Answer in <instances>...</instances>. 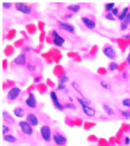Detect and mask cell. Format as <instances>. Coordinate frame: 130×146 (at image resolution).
<instances>
[{"label": "cell", "instance_id": "1", "mask_svg": "<svg viewBox=\"0 0 130 146\" xmlns=\"http://www.w3.org/2000/svg\"><path fill=\"white\" fill-rule=\"evenodd\" d=\"M78 102L80 103V105H81V107L83 109V112H84V114L86 116L94 117L96 115L95 109H93V108L90 106V102H88L85 98H83V97L78 98Z\"/></svg>", "mask_w": 130, "mask_h": 146}, {"label": "cell", "instance_id": "2", "mask_svg": "<svg viewBox=\"0 0 130 146\" xmlns=\"http://www.w3.org/2000/svg\"><path fill=\"white\" fill-rule=\"evenodd\" d=\"M19 127L21 129L22 132L24 134H26V135H32L34 133L33 127L27 121H21V122H19Z\"/></svg>", "mask_w": 130, "mask_h": 146}, {"label": "cell", "instance_id": "3", "mask_svg": "<svg viewBox=\"0 0 130 146\" xmlns=\"http://www.w3.org/2000/svg\"><path fill=\"white\" fill-rule=\"evenodd\" d=\"M40 131H41L42 138L44 139V141H46V142H49V141H50V139H51V129H50V127L48 125H44L41 127Z\"/></svg>", "mask_w": 130, "mask_h": 146}, {"label": "cell", "instance_id": "4", "mask_svg": "<svg viewBox=\"0 0 130 146\" xmlns=\"http://www.w3.org/2000/svg\"><path fill=\"white\" fill-rule=\"evenodd\" d=\"M51 36H52V43L57 47H61L64 44L65 39L61 35H59V33L56 31H52L51 33Z\"/></svg>", "mask_w": 130, "mask_h": 146}, {"label": "cell", "instance_id": "5", "mask_svg": "<svg viewBox=\"0 0 130 146\" xmlns=\"http://www.w3.org/2000/svg\"><path fill=\"white\" fill-rule=\"evenodd\" d=\"M52 139L57 146H64L67 142V138L59 132H54L52 134Z\"/></svg>", "mask_w": 130, "mask_h": 146}, {"label": "cell", "instance_id": "6", "mask_svg": "<svg viewBox=\"0 0 130 146\" xmlns=\"http://www.w3.org/2000/svg\"><path fill=\"white\" fill-rule=\"evenodd\" d=\"M103 53L105 54V55L107 56L109 59H111V60H115L116 58H117V54H116V51H115V49L113 48V46H109V45H107L105 47L104 49H103Z\"/></svg>", "mask_w": 130, "mask_h": 146}, {"label": "cell", "instance_id": "7", "mask_svg": "<svg viewBox=\"0 0 130 146\" xmlns=\"http://www.w3.org/2000/svg\"><path fill=\"white\" fill-rule=\"evenodd\" d=\"M15 8L17 11L23 13L25 15H30L32 13V8L28 5V4L25 3H16L15 4Z\"/></svg>", "mask_w": 130, "mask_h": 146}, {"label": "cell", "instance_id": "8", "mask_svg": "<svg viewBox=\"0 0 130 146\" xmlns=\"http://www.w3.org/2000/svg\"><path fill=\"white\" fill-rule=\"evenodd\" d=\"M20 93H21V88H19V87H17V86L12 87V88L8 91V94H7L8 100H10V101L16 100L18 98V96L20 95Z\"/></svg>", "mask_w": 130, "mask_h": 146}, {"label": "cell", "instance_id": "9", "mask_svg": "<svg viewBox=\"0 0 130 146\" xmlns=\"http://www.w3.org/2000/svg\"><path fill=\"white\" fill-rule=\"evenodd\" d=\"M49 95H50V99H51V101H52V103H53V105H54V107L56 108V109L60 110V111H62V110L64 109V105H62L61 103L59 102L56 92H55V91H51Z\"/></svg>", "mask_w": 130, "mask_h": 146}, {"label": "cell", "instance_id": "10", "mask_svg": "<svg viewBox=\"0 0 130 146\" xmlns=\"http://www.w3.org/2000/svg\"><path fill=\"white\" fill-rule=\"evenodd\" d=\"M26 105L31 109H35L37 107V99L34 93H30L28 96V98L26 99Z\"/></svg>", "mask_w": 130, "mask_h": 146}, {"label": "cell", "instance_id": "11", "mask_svg": "<svg viewBox=\"0 0 130 146\" xmlns=\"http://www.w3.org/2000/svg\"><path fill=\"white\" fill-rule=\"evenodd\" d=\"M27 122L30 123L32 127H37L40 123V120L37 115L31 113V114H28V115H27Z\"/></svg>", "mask_w": 130, "mask_h": 146}, {"label": "cell", "instance_id": "12", "mask_svg": "<svg viewBox=\"0 0 130 146\" xmlns=\"http://www.w3.org/2000/svg\"><path fill=\"white\" fill-rule=\"evenodd\" d=\"M82 22H83V24L85 25V27H86L87 29H89V30H94V29L96 28V26H97L96 22L88 17H83Z\"/></svg>", "mask_w": 130, "mask_h": 146}, {"label": "cell", "instance_id": "13", "mask_svg": "<svg viewBox=\"0 0 130 146\" xmlns=\"http://www.w3.org/2000/svg\"><path fill=\"white\" fill-rule=\"evenodd\" d=\"M58 27L61 29L62 31H66L70 33H73L75 31V28L72 26V25L68 24V23H64V22H58Z\"/></svg>", "mask_w": 130, "mask_h": 146}, {"label": "cell", "instance_id": "14", "mask_svg": "<svg viewBox=\"0 0 130 146\" xmlns=\"http://www.w3.org/2000/svg\"><path fill=\"white\" fill-rule=\"evenodd\" d=\"M26 54L25 53H22V54H19L14 60V63L16 65H19V66H24L26 65Z\"/></svg>", "mask_w": 130, "mask_h": 146}, {"label": "cell", "instance_id": "15", "mask_svg": "<svg viewBox=\"0 0 130 146\" xmlns=\"http://www.w3.org/2000/svg\"><path fill=\"white\" fill-rule=\"evenodd\" d=\"M129 14V7H125L124 9L122 10V12L120 13L119 16H118V20L121 22H124L127 18V15Z\"/></svg>", "mask_w": 130, "mask_h": 146}, {"label": "cell", "instance_id": "16", "mask_svg": "<svg viewBox=\"0 0 130 146\" xmlns=\"http://www.w3.org/2000/svg\"><path fill=\"white\" fill-rule=\"evenodd\" d=\"M14 115L17 117V118H23L25 115V110L22 107H17L16 109L14 110Z\"/></svg>", "mask_w": 130, "mask_h": 146}, {"label": "cell", "instance_id": "17", "mask_svg": "<svg viewBox=\"0 0 130 146\" xmlns=\"http://www.w3.org/2000/svg\"><path fill=\"white\" fill-rule=\"evenodd\" d=\"M2 115H3L4 121H5L6 123H15L14 119H13L12 117H11L10 115H9V113H8V112L4 111L3 113H2Z\"/></svg>", "mask_w": 130, "mask_h": 146}, {"label": "cell", "instance_id": "18", "mask_svg": "<svg viewBox=\"0 0 130 146\" xmlns=\"http://www.w3.org/2000/svg\"><path fill=\"white\" fill-rule=\"evenodd\" d=\"M3 139L8 143H15L16 142V137H15L13 134H6V135L3 136Z\"/></svg>", "mask_w": 130, "mask_h": 146}, {"label": "cell", "instance_id": "19", "mask_svg": "<svg viewBox=\"0 0 130 146\" xmlns=\"http://www.w3.org/2000/svg\"><path fill=\"white\" fill-rule=\"evenodd\" d=\"M68 10H70L71 12L73 13H78L80 11V9H81V6L79 5V4H71V5H69L68 7H67Z\"/></svg>", "mask_w": 130, "mask_h": 146}, {"label": "cell", "instance_id": "20", "mask_svg": "<svg viewBox=\"0 0 130 146\" xmlns=\"http://www.w3.org/2000/svg\"><path fill=\"white\" fill-rule=\"evenodd\" d=\"M104 110H105V112L109 116H113L114 115V111H113V109L111 108L109 105H107V104H105L104 105Z\"/></svg>", "mask_w": 130, "mask_h": 146}, {"label": "cell", "instance_id": "21", "mask_svg": "<svg viewBox=\"0 0 130 146\" xmlns=\"http://www.w3.org/2000/svg\"><path fill=\"white\" fill-rule=\"evenodd\" d=\"M105 8H106L107 12H111V11H113V9L115 8V5H114L113 2H111V3H107L106 6H105Z\"/></svg>", "mask_w": 130, "mask_h": 146}, {"label": "cell", "instance_id": "22", "mask_svg": "<svg viewBox=\"0 0 130 146\" xmlns=\"http://www.w3.org/2000/svg\"><path fill=\"white\" fill-rule=\"evenodd\" d=\"M68 80H69V78L67 76H61V77L59 78V80H58V84H65L66 82H68Z\"/></svg>", "mask_w": 130, "mask_h": 146}, {"label": "cell", "instance_id": "23", "mask_svg": "<svg viewBox=\"0 0 130 146\" xmlns=\"http://www.w3.org/2000/svg\"><path fill=\"white\" fill-rule=\"evenodd\" d=\"M118 68V66H117V64H116L115 62H111V64H109V69L111 70V71H116Z\"/></svg>", "mask_w": 130, "mask_h": 146}, {"label": "cell", "instance_id": "24", "mask_svg": "<svg viewBox=\"0 0 130 146\" xmlns=\"http://www.w3.org/2000/svg\"><path fill=\"white\" fill-rule=\"evenodd\" d=\"M122 105L124 107H127L130 109V98H125L122 100Z\"/></svg>", "mask_w": 130, "mask_h": 146}, {"label": "cell", "instance_id": "25", "mask_svg": "<svg viewBox=\"0 0 130 146\" xmlns=\"http://www.w3.org/2000/svg\"><path fill=\"white\" fill-rule=\"evenodd\" d=\"M101 85L103 86V88L105 89H109L111 88V85H109L106 80H101Z\"/></svg>", "mask_w": 130, "mask_h": 146}, {"label": "cell", "instance_id": "26", "mask_svg": "<svg viewBox=\"0 0 130 146\" xmlns=\"http://www.w3.org/2000/svg\"><path fill=\"white\" fill-rule=\"evenodd\" d=\"M9 131H10L9 127H7V125H3V127H2V134H3V136L6 135V134H8Z\"/></svg>", "mask_w": 130, "mask_h": 146}, {"label": "cell", "instance_id": "27", "mask_svg": "<svg viewBox=\"0 0 130 146\" xmlns=\"http://www.w3.org/2000/svg\"><path fill=\"white\" fill-rule=\"evenodd\" d=\"M106 19L109 20V21H115V18H114V16L111 13H107L106 15Z\"/></svg>", "mask_w": 130, "mask_h": 146}, {"label": "cell", "instance_id": "28", "mask_svg": "<svg viewBox=\"0 0 130 146\" xmlns=\"http://www.w3.org/2000/svg\"><path fill=\"white\" fill-rule=\"evenodd\" d=\"M121 116H123L124 117L125 119H127V120H129L130 119V112H128V111H121Z\"/></svg>", "mask_w": 130, "mask_h": 146}, {"label": "cell", "instance_id": "29", "mask_svg": "<svg viewBox=\"0 0 130 146\" xmlns=\"http://www.w3.org/2000/svg\"><path fill=\"white\" fill-rule=\"evenodd\" d=\"M64 108H67V109H73V110H76V107L75 105L72 104V103H67V104L64 105Z\"/></svg>", "mask_w": 130, "mask_h": 146}, {"label": "cell", "instance_id": "30", "mask_svg": "<svg viewBox=\"0 0 130 146\" xmlns=\"http://www.w3.org/2000/svg\"><path fill=\"white\" fill-rule=\"evenodd\" d=\"M111 14H113L114 17H118L119 16V10H118V8H114L113 11H111Z\"/></svg>", "mask_w": 130, "mask_h": 146}, {"label": "cell", "instance_id": "31", "mask_svg": "<svg viewBox=\"0 0 130 146\" xmlns=\"http://www.w3.org/2000/svg\"><path fill=\"white\" fill-rule=\"evenodd\" d=\"M2 6H3L4 9H9V8L12 7V4L9 3V2H4V3L2 4Z\"/></svg>", "mask_w": 130, "mask_h": 146}, {"label": "cell", "instance_id": "32", "mask_svg": "<svg viewBox=\"0 0 130 146\" xmlns=\"http://www.w3.org/2000/svg\"><path fill=\"white\" fill-rule=\"evenodd\" d=\"M27 67H28V69L30 70L31 72H35V71H36V67H35V66H33V65L28 64V65H27Z\"/></svg>", "mask_w": 130, "mask_h": 146}, {"label": "cell", "instance_id": "33", "mask_svg": "<svg viewBox=\"0 0 130 146\" xmlns=\"http://www.w3.org/2000/svg\"><path fill=\"white\" fill-rule=\"evenodd\" d=\"M127 23H125V22H123V23L121 24V27H120V29H121L122 31H125L127 29Z\"/></svg>", "mask_w": 130, "mask_h": 146}, {"label": "cell", "instance_id": "34", "mask_svg": "<svg viewBox=\"0 0 130 146\" xmlns=\"http://www.w3.org/2000/svg\"><path fill=\"white\" fill-rule=\"evenodd\" d=\"M57 89H58V90H64V89H65V84H58V85H57Z\"/></svg>", "mask_w": 130, "mask_h": 146}, {"label": "cell", "instance_id": "35", "mask_svg": "<svg viewBox=\"0 0 130 146\" xmlns=\"http://www.w3.org/2000/svg\"><path fill=\"white\" fill-rule=\"evenodd\" d=\"M124 144L125 145H129L130 144V137H128V136H126V137L124 138Z\"/></svg>", "mask_w": 130, "mask_h": 146}, {"label": "cell", "instance_id": "36", "mask_svg": "<svg viewBox=\"0 0 130 146\" xmlns=\"http://www.w3.org/2000/svg\"><path fill=\"white\" fill-rule=\"evenodd\" d=\"M31 50V48L30 47H25V48L23 49V51L24 52H27V51H30Z\"/></svg>", "mask_w": 130, "mask_h": 146}, {"label": "cell", "instance_id": "37", "mask_svg": "<svg viewBox=\"0 0 130 146\" xmlns=\"http://www.w3.org/2000/svg\"><path fill=\"white\" fill-rule=\"evenodd\" d=\"M127 62H128V64L130 66V52L128 53V55H127Z\"/></svg>", "mask_w": 130, "mask_h": 146}, {"label": "cell", "instance_id": "38", "mask_svg": "<svg viewBox=\"0 0 130 146\" xmlns=\"http://www.w3.org/2000/svg\"><path fill=\"white\" fill-rule=\"evenodd\" d=\"M123 38H125V39H129V38H130V35H123Z\"/></svg>", "mask_w": 130, "mask_h": 146}, {"label": "cell", "instance_id": "39", "mask_svg": "<svg viewBox=\"0 0 130 146\" xmlns=\"http://www.w3.org/2000/svg\"><path fill=\"white\" fill-rule=\"evenodd\" d=\"M127 77V72H124V73H123V78H126Z\"/></svg>", "mask_w": 130, "mask_h": 146}, {"label": "cell", "instance_id": "40", "mask_svg": "<svg viewBox=\"0 0 130 146\" xmlns=\"http://www.w3.org/2000/svg\"><path fill=\"white\" fill-rule=\"evenodd\" d=\"M71 17H72V15H71V14L70 15H67L66 16V19H71Z\"/></svg>", "mask_w": 130, "mask_h": 146}, {"label": "cell", "instance_id": "41", "mask_svg": "<svg viewBox=\"0 0 130 146\" xmlns=\"http://www.w3.org/2000/svg\"><path fill=\"white\" fill-rule=\"evenodd\" d=\"M35 82H40V78H35Z\"/></svg>", "mask_w": 130, "mask_h": 146}]
</instances>
